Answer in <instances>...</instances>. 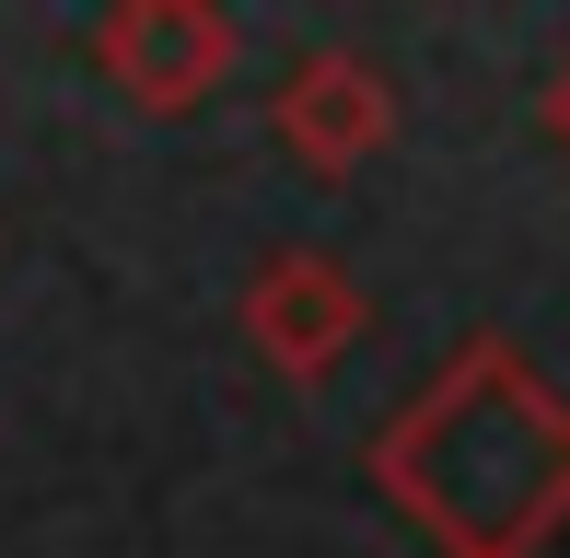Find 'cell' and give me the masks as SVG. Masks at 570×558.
Segmentation results:
<instances>
[{"instance_id":"obj_1","label":"cell","mask_w":570,"mask_h":558,"mask_svg":"<svg viewBox=\"0 0 570 558\" xmlns=\"http://www.w3.org/2000/svg\"><path fill=\"white\" fill-rule=\"evenodd\" d=\"M384 489L454 558H524L570 512V408L501 338H478L420 408L384 430Z\"/></svg>"},{"instance_id":"obj_2","label":"cell","mask_w":570,"mask_h":558,"mask_svg":"<svg viewBox=\"0 0 570 558\" xmlns=\"http://www.w3.org/2000/svg\"><path fill=\"white\" fill-rule=\"evenodd\" d=\"M94 59H106V82L128 93V106L187 117V106H210V93H222L233 23L210 12V0H117L106 36H94Z\"/></svg>"},{"instance_id":"obj_3","label":"cell","mask_w":570,"mask_h":558,"mask_svg":"<svg viewBox=\"0 0 570 558\" xmlns=\"http://www.w3.org/2000/svg\"><path fill=\"white\" fill-rule=\"evenodd\" d=\"M245 338H256L268 372L315 385V372H338V349L361 338V279L338 257H268L245 279Z\"/></svg>"},{"instance_id":"obj_4","label":"cell","mask_w":570,"mask_h":558,"mask_svg":"<svg viewBox=\"0 0 570 558\" xmlns=\"http://www.w3.org/2000/svg\"><path fill=\"white\" fill-rule=\"evenodd\" d=\"M384 129H396V93H384V70L373 59H303L292 82H279V140L303 151L315 175H350V163H373Z\"/></svg>"}]
</instances>
